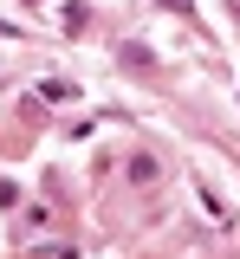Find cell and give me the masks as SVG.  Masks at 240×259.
<instances>
[{"label": "cell", "instance_id": "obj_1", "mask_svg": "<svg viewBox=\"0 0 240 259\" xmlns=\"http://www.w3.org/2000/svg\"><path fill=\"white\" fill-rule=\"evenodd\" d=\"M39 97H46V104H71V97H78V84H65V78H46V84H39Z\"/></svg>", "mask_w": 240, "mask_h": 259}, {"label": "cell", "instance_id": "obj_2", "mask_svg": "<svg viewBox=\"0 0 240 259\" xmlns=\"http://www.w3.org/2000/svg\"><path fill=\"white\" fill-rule=\"evenodd\" d=\"M26 7H39V0H26Z\"/></svg>", "mask_w": 240, "mask_h": 259}]
</instances>
